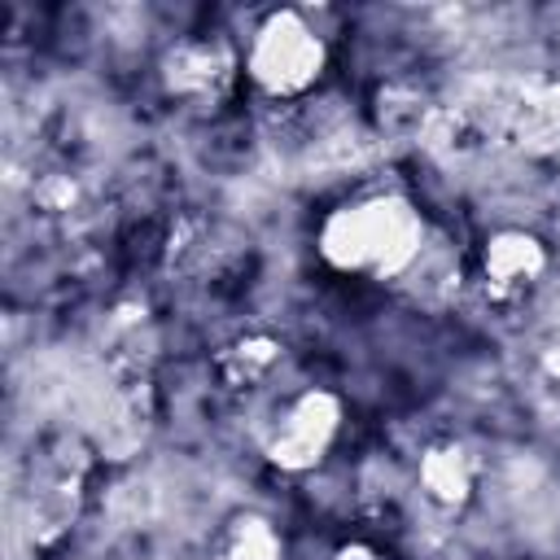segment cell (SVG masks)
Here are the masks:
<instances>
[{
	"label": "cell",
	"instance_id": "obj_1",
	"mask_svg": "<svg viewBox=\"0 0 560 560\" xmlns=\"http://www.w3.org/2000/svg\"><path fill=\"white\" fill-rule=\"evenodd\" d=\"M254 66H258V79L271 88H302L319 66V44L293 18H280L262 31Z\"/></svg>",
	"mask_w": 560,
	"mask_h": 560
}]
</instances>
